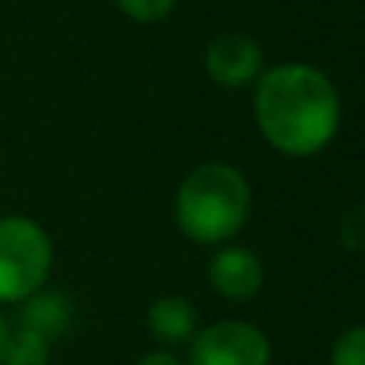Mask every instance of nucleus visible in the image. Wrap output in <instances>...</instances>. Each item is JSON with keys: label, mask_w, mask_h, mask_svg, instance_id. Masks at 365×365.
Returning <instances> with one entry per match:
<instances>
[{"label": "nucleus", "mask_w": 365, "mask_h": 365, "mask_svg": "<svg viewBox=\"0 0 365 365\" xmlns=\"http://www.w3.org/2000/svg\"><path fill=\"white\" fill-rule=\"evenodd\" d=\"M269 359L263 330L244 321H218L189 340V365H269Z\"/></svg>", "instance_id": "20e7f679"}, {"label": "nucleus", "mask_w": 365, "mask_h": 365, "mask_svg": "<svg viewBox=\"0 0 365 365\" xmlns=\"http://www.w3.org/2000/svg\"><path fill=\"white\" fill-rule=\"evenodd\" d=\"M340 240L346 250L365 253V199H359L340 221Z\"/></svg>", "instance_id": "9b49d317"}, {"label": "nucleus", "mask_w": 365, "mask_h": 365, "mask_svg": "<svg viewBox=\"0 0 365 365\" xmlns=\"http://www.w3.org/2000/svg\"><path fill=\"white\" fill-rule=\"evenodd\" d=\"M263 259L247 247H225L208 263V285L227 302H250L263 289Z\"/></svg>", "instance_id": "423d86ee"}, {"label": "nucleus", "mask_w": 365, "mask_h": 365, "mask_svg": "<svg viewBox=\"0 0 365 365\" xmlns=\"http://www.w3.org/2000/svg\"><path fill=\"white\" fill-rule=\"evenodd\" d=\"M135 365H182L173 353H167V349H154V353H148V356H141Z\"/></svg>", "instance_id": "ddd939ff"}, {"label": "nucleus", "mask_w": 365, "mask_h": 365, "mask_svg": "<svg viewBox=\"0 0 365 365\" xmlns=\"http://www.w3.org/2000/svg\"><path fill=\"white\" fill-rule=\"evenodd\" d=\"M19 304H23V308H19L16 324L42 334L48 343L58 340L61 334H68L71 324H74V304H71V298L64 295V292L38 289Z\"/></svg>", "instance_id": "6e6552de"}, {"label": "nucleus", "mask_w": 365, "mask_h": 365, "mask_svg": "<svg viewBox=\"0 0 365 365\" xmlns=\"http://www.w3.org/2000/svg\"><path fill=\"white\" fill-rule=\"evenodd\" d=\"M6 334H10V324H6V317L0 314V359H4V346H6Z\"/></svg>", "instance_id": "4468645a"}, {"label": "nucleus", "mask_w": 365, "mask_h": 365, "mask_svg": "<svg viewBox=\"0 0 365 365\" xmlns=\"http://www.w3.org/2000/svg\"><path fill=\"white\" fill-rule=\"evenodd\" d=\"M48 356H51V343L42 334H36V330L16 324L6 334L0 365H48Z\"/></svg>", "instance_id": "1a4fd4ad"}, {"label": "nucleus", "mask_w": 365, "mask_h": 365, "mask_svg": "<svg viewBox=\"0 0 365 365\" xmlns=\"http://www.w3.org/2000/svg\"><path fill=\"white\" fill-rule=\"evenodd\" d=\"M257 125L276 151L311 158L334 141L340 96L330 77L311 64H279L257 83Z\"/></svg>", "instance_id": "f257e3e1"}, {"label": "nucleus", "mask_w": 365, "mask_h": 365, "mask_svg": "<svg viewBox=\"0 0 365 365\" xmlns=\"http://www.w3.org/2000/svg\"><path fill=\"white\" fill-rule=\"evenodd\" d=\"M250 218V182L231 164H202L177 192V225L195 244H225Z\"/></svg>", "instance_id": "f03ea898"}, {"label": "nucleus", "mask_w": 365, "mask_h": 365, "mask_svg": "<svg viewBox=\"0 0 365 365\" xmlns=\"http://www.w3.org/2000/svg\"><path fill=\"white\" fill-rule=\"evenodd\" d=\"M330 365H365V327H349L336 336Z\"/></svg>", "instance_id": "9d476101"}, {"label": "nucleus", "mask_w": 365, "mask_h": 365, "mask_svg": "<svg viewBox=\"0 0 365 365\" xmlns=\"http://www.w3.org/2000/svg\"><path fill=\"white\" fill-rule=\"evenodd\" d=\"M125 16L138 19V23H158L173 10L177 0H115Z\"/></svg>", "instance_id": "f8f14e48"}, {"label": "nucleus", "mask_w": 365, "mask_h": 365, "mask_svg": "<svg viewBox=\"0 0 365 365\" xmlns=\"http://www.w3.org/2000/svg\"><path fill=\"white\" fill-rule=\"evenodd\" d=\"M205 71L221 87H247L263 71V48L244 32H221L205 48Z\"/></svg>", "instance_id": "39448f33"}, {"label": "nucleus", "mask_w": 365, "mask_h": 365, "mask_svg": "<svg viewBox=\"0 0 365 365\" xmlns=\"http://www.w3.org/2000/svg\"><path fill=\"white\" fill-rule=\"evenodd\" d=\"M51 269V240L32 218H0V304H19L38 292Z\"/></svg>", "instance_id": "7ed1b4c3"}, {"label": "nucleus", "mask_w": 365, "mask_h": 365, "mask_svg": "<svg viewBox=\"0 0 365 365\" xmlns=\"http://www.w3.org/2000/svg\"><path fill=\"white\" fill-rule=\"evenodd\" d=\"M145 324H148V334L158 343H164V346H182L199 330V311L182 295H160L148 308Z\"/></svg>", "instance_id": "0eeeda50"}]
</instances>
